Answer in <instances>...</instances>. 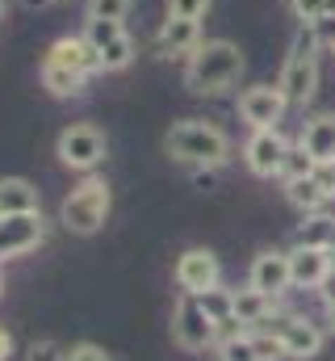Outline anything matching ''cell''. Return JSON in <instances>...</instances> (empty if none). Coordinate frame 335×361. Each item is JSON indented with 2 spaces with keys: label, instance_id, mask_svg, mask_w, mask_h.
Wrapping results in <instances>:
<instances>
[{
  "label": "cell",
  "instance_id": "6da1fadb",
  "mask_svg": "<svg viewBox=\"0 0 335 361\" xmlns=\"http://www.w3.org/2000/svg\"><path fill=\"white\" fill-rule=\"evenodd\" d=\"M244 68H248V59L231 38H206L184 63V89L197 97H218L239 85Z\"/></svg>",
  "mask_w": 335,
  "mask_h": 361
},
{
  "label": "cell",
  "instance_id": "7a4b0ae2",
  "mask_svg": "<svg viewBox=\"0 0 335 361\" xmlns=\"http://www.w3.org/2000/svg\"><path fill=\"white\" fill-rule=\"evenodd\" d=\"M327 42H323V34H319V25L315 21H298V34H293V47H289V55H285V68H281V76H277V85L285 92V101L289 105H310L315 101V92H319V51H323Z\"/></svg>",
  "mask_w": 335,
  "mask_h": 361
},
{
  "label": "cell",
  "instance_id": "3957f363",
  "mask_svg": "<svg viewBox=\"0 0 335 361\" xmlns=\"http://www.w3.org/2000/svg\"><path fill=\"white\" fill-rule=\"evenodd\" d=\"M164 152L193 169H222L231 160V139L222 126H214L206 118H184L164 135Z\"/></svg>",
  "mask_w": 335,
  "mask_h": 361
},
{
  "label": "cell",
  "instance_id": "277c9868",
  "mask_svg": "<svg viewBox=\"0 0 335 361\" xmlns=\"http://www.w3.org/2000/svg\"><path fill=\"white\" fill-rule=\"evenodd\" d=\"M109 206H113L109 185L96 180V177H88L84 185H76V189L63 197L59 223H63L68 231H76V235H96V231L105 227V219H109Z\"/></svg>",
  "mask_w": 335,
  "mask_h": 361
},
{
  "label": "cell",
  "instance_id": "5b68a950",
  "mask_svg": "<svg viewBox=\"0 0 335 361\" xmlns=\"http://www.w3.org/2000/svg\"><path fill=\"white\" fill-rule=\"evenodd\" d=\"M105 130L101 126H92V122H72V126H63L59 130V139H55V156H59V164L63 169H72V173H92L101 160H105Z\"/></svg>",
  "mask_w": 335,
  "mask_h": 361
},
{
  "label": "cell",
  "instance_id": "8992f818",
  "mask_svg": "<svg viewBox=\"0 0 335 361\" xmlns=\"http://www.w3.org/2000/svg\"><path fill=\"white\" fill-rule=\"evenodd\" d=\"M172 341L180 349H189V353H201V349L218 345V328L206 315L197 294H180L176 298V307H172Z\"/></svg>",
  "mask_w": 335,
  "mask_h": 361
},
{
  "label": "cell",
  "instance_id": "52a82bcc",
  "mask_svg": "<svg viewBox=\"0 0 335 361\" xmlns=\"http://www.w3.org/2000/svg\"><path fill=\"white\" fill-rule=\"evenodd\" d=\"M84 38L96 47L105 72H126L134 63V38L126 34V21H84Z\"/></svg>",
  "mask_w": 335,
  "mask_h": 361
},
{
  "label": "cell",
  "instance_id": "ba28073f",
  "mask_svg": "<svg viewBox=\"0 0 335 361\" xmlns=\"http://www.w3.org/2000/svg\"><path fill=\"white\" fill-rule=\"evenodd\" d=\"M42 240H46L42 210H34V214H0V261L34 252Z\"/></svg>",
  "mask_w": 335,
  "mask_h": 361
},
{
  "label": "cell",
  "instance_id": "9c48e42d",
  "mask_svg": "<svg viewBox=\"0 0 335 361\" xmlns=\"http://www.w3.org/2000/svg\"><path fill=\"white\" fill-rule=\"evenodd\" d=\"M289 101L281 85H251V89L239 92V118L248 122L251 130H264V126H277L285 118Z\"/></svg>",
  "mask_w": 335,
  "mask_h": 361
},
{
  "label": "cell",
  "instance_id": "30bf717a",
  "mask_svg": "<svg viewBox=\"0 0 335 361\" xmlns=\"http://www.w3.org/2000/svg\"><path fill=\"white\" fill-rule=\"evenodd\" d=\"M289 143L277 126H264V130H251L248 143H244V164H248L255 177H281V160H285Z\"/></svg>",
  "mask_w": 335,
  "mask_h": 361
},
{
  "label": "cell",
  "instance_id": "8fae6325",
  "mask_svg": "<svg viewBox=\"0 0 335 361\" xmlns=\"http://www.w3.org/2000/svg\"><path fill=\"white\" fill-rule=\"evenodd\" d=\"M176 286L180 294H206L218 286V257L210 248H189L176 261Z\"/></svg>",
  "mask_w": 335,
  "mask_h": 361
},
{
  "label": "cell",
  "instance_id": "7c38bea8",
  "mask_svg": "<svg viewBox=\"0 0 335 361\" xmlns=\"http://www.w3.org/2000/svg\"><path fill=\"white\" fill-rule=\"evenodd\" d=\"M268 332H277L281 336V345H285V357H315L319 349H323V332L310 324V319H302V315H281V319H272L268 324Z\"/></svg>",
  "mask_w": 335,
  "mask_h": 361
},
{
  "label": "cell",
  "instance_id": "4fadbf2b",
  "mask_svg": "<svg viewBox=\"0 0 335 361\" xmlns=\"http://www.w3.org/2000/svg\"><path fill=\"white\" fill-rule=\"evenodd\" d=\"M248 286H255V290L268 294V298H281V294L293 286V277H289V252H272V248L260 252L248 269Z\"/></svg>",
  "mask_w": 335,
  "mask_h": 361
},
{
  "label": "cell",
  "instance_id": "5bb4252c",
  "mask_svg": "<svg viewBox=\"0 0 335 361\" xmlns=\"http://www.w3.org/2000/svg\"><path fill=\"white\" fill-rule=\"evenodd\" d=\"M335 252L331 248H310V244H298L289 252V277L298 290H319V281L331 273Z\"/></svg>",
  "mask_w": 335,
  "mask_h": 361
},
{
  "label": "cell",
  "instance_id": "9a60e30c",
  "mask_svg": "<svg viewBox=\"0 0 335 361\" xmlns=\"http://www.w3.org/2000/svg\"><path fill=\"white\" fill-rule=\"evenodd\" d=\"M156 42H160V55H168V59H189L206 42L201 38V21H193V17H164Z\"/></svg>",
  "mask_w": 335,
  "mask_h": 361
},
{
  "label": "cell",
  "instance_id": "2e32d148",
  "mask_svg": "<svg viewBox=\"0 0 335 361\" xmlns=\"http://www.w3.org/2000/svg\"><path fill=\"white\" fill-rule=\"evenodd\" d=\"M46 59H55V63H63V68H76V72H84V76L105 72V68H101L96 47H92L84 34H63V38H55V42H51V51H46Z\"/></svg>",
  "mask_w": 335,
  "mask_h": 361
},
{
  "label": "cell",
  "instance_id": "e0dca14e",
  "mask_svg": "<svg viewBox=\"0 0 335 361\" xmlns=\"http://www.w3.org/2000/svg\"><path fill=\"white\" fill-rule=\"evenodd\" d=\"M319 164H335V114H319L302 126V139H298Z\"/></svg>",
  "mask_w": 335,
  "mask_h": 361
},
{
  "label": "cell",
  "instance_id": "ac0fdd59",
  "mask_svg": "<svg viewBox=\"0 0 335 361\" xmlns=\"http://www.w3.org/2000/svg\"><path fill=\"white\" fill-rule=\"evenodd\" d=\"M42 210L38 189L25 177H0V214H34Z\"/></svg>",
  "mask_w": 335,
  "mask_h": 361
},
{
  "label": "cell",
  "instance_id": "d6986e66",
  "mask_svg": "<svg viewBox=\"0 0 335 361\" xmlns=\"http://www.w3.org/2000/svg\"><path fill=\"white\" fill-rule=\"evenodd\" d=\"M84 72L76 68H63V63H55V59H42V89L51 92L55 101H72V97H80L84 92Z\"/></svg>",
  "mask_w": 335,
  "mask_h": 361
},
{
  "label": "cell",
  "instance_id": "ffe728a7",
  "mask_svg": "<svg viewBox=\"0 0 335 361\" xmlns=\"http://www.w3.org/2000/svg\"><path fill=\"white\" fill-rule=\"evenodd\" d=\"M285 197L302 210V214H315V210H323L327 206V197H331V189L319 180V173H310V177H298V180H285Z\"/></svg>",
  "mask_w": 335,
  "mask_h": 361
},
{
  "label": "cell",
  "instance_id": "44dd1931",
  "mask_svg": "<svg viewBox=\"0 0 335 361\" xmlns=\"http://www.w3.org/2000/svg\"><path fill=\"white\" fill-rule=\"evenodd\" d=\"M235 319H239L244 328L268 324V319H272V298H268V294H260L255 286H244V290H235Z\"/></svg>",
  "mask_w": 335,
  "mask_h": 361
},
{
  "label": "cell",
  "instance_id": "7402d4cb",
  "mask_svg": "<svg viewBox=\"0 0 335 361\" xmlns=\"http://www.w3.org/2000/svg\"><path fill=\"white\" fill-rule=\"evenodd\" d=\"M298 244L331 248V252H335V219H331V214H323V210L306 214V219H302V227H298Z\"/></svg>",
  "mask_w": 335,
  "mask_h": 361
},
{
  "label": "cell",
  "instance_id": "603a6c76",
  "mask_svg": "<svg viewBox=\"0 0 335 361\" xmlns=\"http://www.w3.org/2000/svg\"><path fill=\"white\" fill-rule=\"evenodd\" d=\"M310 173H319V160L302 143H289V152L281 160V180H298V177H310Z\"/></svg>",
  "mask_w": 335,
  "mask_h": 361
},
{
  "label": "cell",
  "instance_id": "cb8c5ba5",
  "mask_svg": "<svg viewBox=\"0 0 335 361\" xmlns=\"http://www.w3.org/2000/svg\"><path fill=\"white\" fill-rule=\"evenodd\" d=\"M134 8V0H84L88 21H126Z\"/></svg>",
  "mask_w": 335,
  "mask_h": 361
},
{
  "label": "cell",
  "instance_id": "d4e9b609",
  "mask_svg": "<svg viewBox=\"0 0 335 361\" xmlns=\"http://www.w3.org/2000/svg\"><path fill=\"white\" fill-rule=\"evenodd\" d=\"M201 298V307H206V315L218 324V319H227V315H235V290H222V286H214V290H206V294H197Z\"/></svg>",
  "mask_w": 335,
  "mask_h": 361
},
{
  "label": "cell",
  "instance_id": "484cf974",
  "mask_svg": "<svg viewBox=\"0 0 335 361\" xmlns=\"http://www.w3.org/2000/svg\"><path fill=\"white\" fill-rule=\"evenodd\" d=\"M218 361H260L255 353V345H251V336H231V341H218Z\"/></svg>",
  "mask_w": 335,
  "mask_h": 361
},
{
  "label": "cell",
  "instance_id": "4316f807",
  "mask_svg": "<svg viewBox=\"0 0 335 361\" xmlns=\"http://www.w3.org/2000/svg\"><path fill=\"white\" fill-rule=\"evenodd\" d=\"M210 4L214 0H164V13L168 17H193V21H201L210 13Z\"/></svg>",
  "mask_w": 335,
  "mask_h": 361
},
{
  "label": "cell",
  "instance_id": "83f0119b",
  "mask_svg": "<svg viewBox=\"0 0 335 361\" xmlns=\"http://www.w3.org/2000/svg\"><path fill=\"white\" fill-rule=\"evenodd\" d=\"M251 345H255L260 361H281V357H285V345H281V336H277V332H260V336H251Z\"/></svg>",
  "mask_w": 335,
  "mask_h": 361
},
{
  "label": "cell",
  "instance_id": "f1b7e54d",
  "mask_svg": "<svg viewBox=\"0 0 335 361\" xmlns=\"http://www.w3.org/2000/svg\"><path fill=\"white\" fill-rule=\"evenodd\" d=\"M63 361H109V353H105L101 345H92V341H80V345L68 349V357Z\"/></svg>",
  "mask_w": 335,
  "mask_h": 361
},
{
  "label": "cell",
  "instance_id": "f546056e",
  "mask_svg": "<svg viewBox=\"0 0 335 361\" xmlns=\"http://www.w3.org/2000/svg\"><path fill=\"white\" fill-rule=\"evenodd\" d=\"M68 357V349H59L55 341H34L30 345V361H63Z\"/></svg>",
  "mask_w": 335,
  "mask_h": 361
},
{
  "label": "cell",
  "instance_id": "4dcf8cb0",
  "mask_svg": "<svg viewBox=\"0 0 335 361\" xmlns=\"http://www.w3.org/2000/svg\"><path fill=\"white\" fill-rule=\"evenodd\" d=\"M289 8H293L298 21H319L323 17V0H289Z\"/></svg>",
  "mask_w": 335,
  "mask_h": 361
},
{
  "label": "cell",
  "instance_id": "1f68e13d",
  "mask_svg": "<svg viewBox=\"0 0 335 361\" xmlns=\"http://www.w3.org/2000/svg\"><path fill=\"white\" fill-rule=\"evenodd\" d=\"M319 298H323L327 307H335V265H331V273L319 281Z\"/></svg>",
  "mask_w": 335,
  "mask_h": 361
},
{
  "label": "cell",
  "instance_id": "d6a6232c",
  "mask_svg": "<svg viewBox=\"0 0 335 361\" xmlns=\"http://www.w3.org/2000/svg\"><path fill=\"white\" fill-rule=\"evenodd\" d=\"M8 357H13V336L0 328V361H8Z\"/></svg>",
  "mask_w": 335,
  "mask_h": 361
},
{
  "label": "cell",
  "instance_id": "836d02e7",
  "mask_svg": "<svg viewBox=\"0 0 335 361\" xmlns=\"http://www.w3.org/2000/svg\"><path fill=\"white\" fill-rule=\"evenodd\" d=\"M25 8H46V4H55V0H21Z\"/></svg>",
  "mask_w": 335,
  "mask_h": 361
},
{
  "label": "cell",
  "instance_id": "e575fe53",
  "mask_svg": "<svg viewBox=\"0 0 335 361\" xmlns=\"http://www.w3.org/2000/svg\"><path fill=\"white\" fill-rule=\"evenodd\" d=\"M323 17H335V0H323Z\"/></svg>",
  "mask_w": 335,
  "mask_h": 361
},
{
  "label": "cell",
  "instance_id": "d590c367",
  "mask_svg": "<svg viewBox=\"0 0 335 361\" xmlns=\"http://www.w3.org/2000/svg\"><path fill=\"white\" fill-rule=\"evenodd\" d=\"M327 319H331V332H335V307H327Z\"/></svg>",
  "mask_w": 335,
  "mask_h": 361
},
{
  "label": "cell",
  "instance_id": "8d00e7d4",
  "mask_svg": "<svg viewBox=\"0 0 335 361\" xmlns=\"http://www.w3.org/2000/svg\"><path fill=\"white\" fill-rule=\"evenodd\" d=\"M0 294H4V273H0Z\"/></svg>",
  "mask_w": 335,
  "mask_h": 361
},
{
  "label": "cell",
  "instance_id": "74e56055",
  "mask_svg": "<svg viewBox=\"0 0 335 361\" xmlns=\"http://www.w3.org/2000/svg\"><path fill=\"white\" fill-rule=\"evenodd\" d=\"M331 55H335V38H331Z\"/></svg>",
  "mask_w": 335,
  "mask_h": 361
},
{
  "label": "cell",
  "instance_id": "f35d334b",
  "mask_svg": "<svg viewBox=\"0 0 335 361\" xmlns=\"http://www.w3.org/2000/svg\"><path fill=\"white\" fill-rule=\"evenodd\" d=\"M0 13H4V0H0Z\"/></svg>",
  "mask_w": 335,
  "mask_h": 361
}]
</instances>
